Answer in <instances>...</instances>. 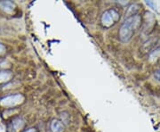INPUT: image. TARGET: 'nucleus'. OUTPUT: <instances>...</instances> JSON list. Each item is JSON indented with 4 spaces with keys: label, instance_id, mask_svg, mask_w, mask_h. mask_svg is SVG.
Returning a JSON list of instances; mask_svg holds the SVG:
<instances>
[{
    "label": "nucleus",
    "instance_id": "nucleus-2",
    "mask_svg": "<svg viewBox=\"0 0 160 132\" xmlns=\"http://www.w3.org/2000/svg\"><path fill=\"white\" fill-rule=\"evenodd\" d=\"M119 13L115 9H109L105 11L101 16V23L104 27H111L114 23L118 21Z\"/></svg>",
    "mask_w": 160,
    "mask_h": 132
},
{
    "label": "nucleus",
    "instance_id": "nucleus-4",
    "mask_svg": "<svg viewBox=\"0 0 160 132\" xmlns=\"http://www.w3.org/2000/svg\"><path fill=\"white\" fill-rule=\"evenodd\" d=\"M137 12H138V6H137L136 4L130 5V6H128L126 12V19L131 17V16H133V15H135V14H138Z\"/></svg>",
    "mask_w": 160,
    "mask_h": 132
},
{
    "label": "nucleus",
    "instance_id": "nucleus-3",
    "mask_svg": "<svg viewBox=\"0 0 160 132\" xmlns=\"http://www.w3.org/2000/svg\"><path fill=\"white\" fill-rule=\"evenodd\" d=\"M51 130L53 132H63V123L59 120H53L51 123Z\"/></svg>",
    "mask_w": 160,
    "mask_h": 132
},
{
    "label": "nucleus",
    "instance_id": "nucleus-1",
    "mask_svg": "<svg viewBox=\"0 0 160 132\" xmlns=\"http://www.w3.org/2000/svg\"><path fill=\"white\" fill-rule=\"evenodd\" d=\"M140 25V16L139 14H135L133 16L126 18L119 29L118 34L120 40L124 43L128 42L132 38L134 31L138 29Z\"/></svg>",
    "mask_w": 160,
    "mask_h": 132
},
{
    "label": "nucleus",
    "instance_id": "nucleus-6",
    "mask_svg": "<svg viewBox=\"0 0 160 132\" xmlns=\"http://www.w3.org/2000/svg\"><path fill=\"white\" fill-rule=\"evenodd\" d=\"M154 77L156 78L158 80H159L160 81V69L159 70H158V71L155 72V74H154Z\"/></svg>",
    "mask_w": 160,
    "mask_h": 132
},
{
    "label": "nucleus",
    "instance_id": "nucleus-5",
    "mask_svg": "<svg viewBox=\"0 0 160 132\" xmlns=\"http://www.w3.org/2000/svg\"><path fill=\"white\" fill-rule=\"evenodd\" d=\"M146 5L149 6L151 9H153V10H155V11L158 10V9H157V5H156V3L153 2V1H146Z\"/></svg>",
    "mask_w": 160,
    "mask_h": 132
}]
</instances>
